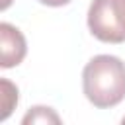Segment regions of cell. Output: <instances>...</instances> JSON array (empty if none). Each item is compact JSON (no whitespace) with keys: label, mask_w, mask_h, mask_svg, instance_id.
I'll list each match as a JSON object with an SVG mask.
<instances>
[{"label":"cell","mask_w":125,"mask_h":125,"mask_svg":"<svg viewBox=\"0 0 125 125\" xmlns=\"http://www.w3.org/2000/svg\"><path fill=\"white\" fill-rule=\"evenodd\" d=\"M84 96L100 109L113 107L125 98V62L113 55L94 57L82 72Z\"/></svg>","instance_id":"1"},{"label":"cell","mask_w":125,"mask_h":125,"mask_svg":"<svg viewBox=\"0 0 125 125\" xmlns=\"http://www.w3.org/2000/svg\"><path fill=\"white\" fill-rule=\"evenodd\" d=\"M88 27L104 43H123L125 0H94L88 10Z\"/></svg>","instance_id":"2"},{"label":"cell","mask_w":125,"mask_h":125,"mask_svg":"<svg viewBox=\"0 0 125 125\" xmlns=\"http://www.w3.org/2000/svg\"><path fill=\"white\" fill-rule=\"evenodd\" d=\"M0 41H2V66L4 68L18 66L23 61L25 51H27L21 31L4 21L0 23Z\"/></svg>","instance_id":"3"},{"label":"cell","mask_w":125,"mask_h":125,"mask_svg":"<svg viewBox=\"0 0 125 125\" xmlns=\"http://www.w3.org/2000/svg\"><path fill=\"white\" fill-rule=\"evenodd\" d=\"M14 104H18V88H14L8 80H2V109H4V113L0 115V119H6L10 115Z\"/></svg>","instance_id":"4"},{"label":"cell","mask_w":125,"mask_h":125,"mask_svg":"<svg viewBox=\"0 0 125 125\" xmlns=\"http://www.w3.org/2000/svg\"><path fill=\"white\" fill-rule=\"evenodd\" d=\"M47 123V121H53V123H59V115L53 113L51 107H43V105H37L33 107L25 117H23V123Z\"/></svg>","instance_id":"5"},{"label":"cell","mask_w":125,"mask_h":125,"mask_svg":"<svg viewBox=\"0 0 125 125\" xmlns=\"http://www.w3.org/2000/svg\"><path fill=\"white\" fill-rule=\"evenodd\" d=\"M41 4H45V6H53V8H59V6H66L70 0H39Z\"/></svg>","instance_id":"6"},{"label":"cell","mask_w":125,"mask_h":125,"mask_svg":"<svg viewBox=\"0 0 125 125\" xmlns=\"http://www.w3.org/2000/svg\"><path fill=\"white\" fill-rule=\"evenodd\" d=\"M10 4H12V0H4V2H2V10H6Z\"/></svg>","instance_id":"7"},{"label":"cell","mask_w":125,"mask_h":125,"mask_svg":"<svg viewBox=\"0 0 125 125\" xmlns=\"http://www.w3.org/2000/svg\"><path fill=\"white\" fill-rule=\"evenodd\" d=\"M123 123H125V117H123Z\"/></svg>","instance_id":"8"}]
</instances>
